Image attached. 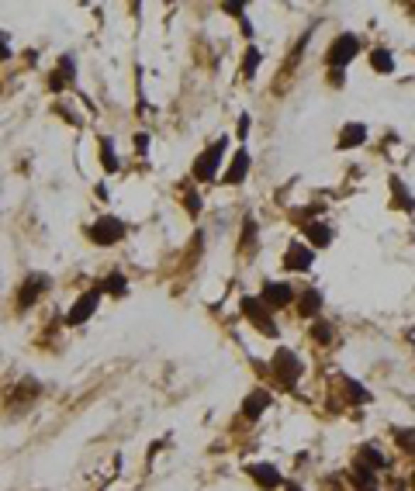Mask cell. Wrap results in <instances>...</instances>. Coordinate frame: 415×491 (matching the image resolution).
<instances>
[{
	"label": "cell",
	"mask_w": 415,
	"mask_h": 491,
	"mask_svg": "<svg viewBox=\"0 0 415 491\" xmlns=\"http://www.w3.org/2000/svg\"><path fill=\"white\" fill-rule=\"evenodd\" d=\"M266 374H270L281 388H298V381H301V374H305V363H301V357H298L294 350L281 346V350L274 353V360L266 363Z\"/></svg>",
	"instance_id": "cell-1"
},
{
	"label": "cell",
	"mask_w": 415,
	"mask_h": 491,
	"mask_svg": "<svg viewBox=\"0 0 415 491\" xmlns=\"http://www.w3.org/2000/svg\"><path fill=\"white\" fill-rule=\"evenodd\" d=\"M225 149H229V139L222 135V139H215L211 142V149H205V153L194 159V170H190V177L198 183H211L215 177H218V166H222V159H225Z\"/></svg>",
	"instance_id": "cell-2"
},
{
	"label": "cell",
	"mask_w": 415,
	"mask_h": 491,
	"mask_svg": "<svg viewBox=\"0 0 415 491\" xmlns=\"http://www.w3.org/2000/svg\"><path fill=\"white\" fill-rule=\"evenodd\" d=\"M239 308H242V315H246V322H253V329H259L263 336H270V339H277L281 336V329H277V322H274V311L266 308L259 298H242L239 301Z\"/></svg>",
	"instance_id": "cell-3"
},
{
	"label": "cell",
	"mask_w": 415,
	"mask_h": 491,
	"mask_svg": "<svg viewBox=\"0 0 415 491\" xmlns=\"http://www.w3.org/2000/svg\"><path fill=\"white\" fill-rule=\"evenodd\" d=\"M87 235H90L94 246H114V242H122V239L129 235V225H125L118 215H101V218L87 229Z\"/></svg>",
	"instance_id": "cell-4"
},
{
	"label": "cell",
	"mask_w": 415,
	"mask_h": 491,
	"mask_svg": "<svg viewBox=\"0 0 415 491\" xmlns=\"http://www.w3.org/2000/svg\"><path fill=\"white\" fill-rule=\"evenodd\" d=\"M357 55H360V38L346 31V35H336V38H333V45L325 52V63H329L333 70H343V66H350Z\"/></svg>",
	"instance_id": "cell-5"
},
{
	"label": "cell",
	"mask_w": 415,
	"mask_h": 491,
	"mask_svg": "<svg viewBox=\"0 0 415 491\" xmlns=\"http://www.w3.org/2000/svg\"><path fill=\"white\" fill-rule=\"evenodd\" d=\"M101 305V287H90V291H83L77 301H73V308L66 311V325H83L94 311Z\"/></svg>",
	"instance_id": "cell-6"
},
{
	"label": "cell",
	"mask_w": 415,
	"mask_h": 491,
	"mask_svg": "<svg viewBox=\"0 0 415 491\" xmlns=\"http://www.w3.org/2000/svg\"><path fill=\"white\" fill-rule=\"evenodd\" d=\"M294 298H298V291H294L291 284H284V281H266V284H263V291H259V301H263V305H266L270 311L287 308Z\"/></svg>",
	"instance_id": "cell-7"
},
{
	"label": "cell",
	"mask_w": 415,
	"mask_h": 491,
	"mask_svg": "<svg viewBox=\"0 0 415 491\" xmlns=\"http://www.w3.org/2000/svg\"><path fill=\"white\" fill-rule=\"evenodd\" d=\"M246 474L257 481V488L263 491H277V488H284V477H281V470L274 464H266V460H253V464L246 467Z\"/></svg>",
	"instance_id": "cell-8"
},
{
	"label": "cell",
	"mask_w": 415,
	"mask_h": 491,
	"mask_svg": "<svg viewBox=\"0 0 415 491\" xmlns=\"http://www.w3.org/2000/svg\"><path fill=\"white\" fill-rule=\"evenodd\" d=\"M270 405H274V394H270V391H263V388H257V391H249V394L242 398V409H239V415H242L246 422H259V419L266 415Z\"/></svg>",
	"instance_id": "cell-9"
},
{
	"label": "cell",
	"mask_w": 415,
	"mask_h": 491,
	"mask_svg": "<svg viewBox=\"0 0 415 491\" xmlns=\"http://www.w3.org/2000/svg\"><path fill=\"white\" fill-rule=\"evenodd\" d=\"M49 287H52L49 274H31L25 284H21V291H18V308L28 311L35 301H38V298H42V294H45V291H49Z\"/></svg>",
	"instance_id": "cell-10"
},
{
	"label": "cell",
	"mask_w": 415,
	"mask_h": 491,
	"mask_svg": "<svg viewBox=\"0 0 415 491\" xmlns=\"http://www.w3.org/2000/svg\"><path fill=\"white\" fill-rule=\"evenodd\" d=\"M311 263H315V249H308L305 242H291L284 253V270H294V274H308Z\"/></svg>",
	"instance_id": "cell-11"
},
{
	"label": "cell",
	"mask_w": 415,
	"mask_h": 491,
	"mask_svg": "<svg viewBox=\"0 0 415 491\" xmlns=\"http://www.w3.org/2000/svg\"><path fill=\"white\" fill-rule=\"evenodd\" d=\"M246 177H249V153L246 149H235V156L229 159V170L222 173V183L239 187V183H246Z\"/></svg>",
	"instance_id": "cell-12"
},
{
	"label": "cell",
	"mask_w": 415,
	"mask_h": 491,
	"mask_svg": "<svg viewBox=\"0 0 415 491\" xmlns=\"http://www.w3.org/2000/svg\"><path fill=\"white\" fill-rule=\"evenodd\" d=\"M357 467H367V470H374V474H381V470H388L391 460L374 446V443H363L360 450H357V460H353Z\"/></svg>",
	"instance_id": "cell-13"
},
{
	"label": "cell",
	"mask_w": 415,
	"mask_h": 491,
	"mask_svg": "<svg viewBox=\"0 0 415 491\" xmlns=\"http://www.w3.org/2000/svg\"><path fill=\"white\" fill-rule=\"evenodd\" d=\"M294 305H298V315H301V318H318V311H322V294H318L315 287H308V291H298Z\"/></svg>",
	"instance_id": "cell-14"
},
{
	"label": "cell",
	"mask_w": 415,
	"mask_h": 491,
	"mask_svg": "<svg viewBox=\"0 0 415 491\" xmlns=\"http://www.w3.org/2000/svg\"><path fill=\"white\" fill-rule=\"evenodd\" d=\"M305 239H308V249H329L333 246V229L325 222H311V225H305Z\"/></svg>",
	"instance_id": "cell-15"
},
{
	"label": "cell",
	"mask_w": 415,
	"mask_h": 491,
	"mask_svg": "<svg viewBox=\"0 0 415 491\" xmlns=\"http://www.w3.org/2000/svg\"><path fill=\"white\" fill-rule=\"evenodd\" d=\"M367 142V125H360V122H350V125H343V131H339V149H357V146H363Z\"/></svg>",
	"instance_id": "cell-16"
},
{
	"label": "cell",
	"mask_w": 415,
	"mask_h": 491,
	"mask_svg": "<svg viewBox=\"0 0 415 491\" xmlns=\"http://www.w3.org/2000/svg\"><path fill=\"white\" fill-rule=\"evenodd\" d=\"M97 287H101V294H111V298H125V294H129V281H125V274H122V270L107 274Z\"/></svg>",
	"instance_id": "cell-17"
},
{
	"label": "cell",
	"mask_w": 415,
	"mask_h": 491,
	"mask_svg": "<svg viewBox=\"0 0 415 491\" xmlns=\"http://www.w3.org/2000/svg\"><path fill=\"white\" fill-rule=\"evenodd\" d=\"M370 70H374V73H381V77L394 73V55H391V49L377 45V49L370 52Z\"/></svg>",
	"instance_id": "cell-18"
},
{
	"label": "cell",
	"mask_w": 415,
	"mask_h": 491,
	"mask_svg": "<svg viewBox=\"0 0 415 491\" xmlns=\"http://www.w3.org/2000/svg\"><path fill=\"white\" fill-rule=\"evenodd\" d=\"M311 339H315V342H322V346H329V342L336 339V329H333V322H322V318H318V322L311 325Z\"/></svg>",
	"instance_id": "cell-19"
},
{
	"label": "cell",
	"mask_w": 415,
	"mask_h": 491,
	"mask_svg": "<svg viewBox=\"0 0 415 491\" xmlns=\"http://www.w3.org/2000/svg\"><path fill=\"white\" fill-rule=\"evenodd\" d=\"M343 391H346V394L353 398V405H363V401L370 398V391L363 388V384H357L353 377H346V374H343Z\"/></svg>",
	"instance_id": "cell-20"
},
{
	"label": "cell",
	"mask_w": 415,
	"mask_h": 491,
	"mask_svg": "<svg viewBox=\"0 0 415 491\" xmlns=\"http://www.w3.org/2000/svg\"><path fill=\"white\" fill-rule=\"evenodd\" d=\"M394 443H398L401 453L415 457V429H394Z\"/></svg>",
	"instance_id": "cell-21"
},
{
	"label": "cell",
	"mask_w": 415,
	"mask_h": 491,
	"mask_svg": "<svg viewBox=\"0 0 415 491\" xmlns=\"http://www.w3.org/2000/svg\"><path fill=\"white\" fill-rule=\"evenodd\" d=\"M101 163L107 173H114L122 163H118V156H114V146H111V139H101Z\"/></svg>",
	"instance_id": "cell-22"
},
{
	"label": "cell",
	"mask_w": 415,
	"mask_h": 491,
	"mask_svg": "<svg viewBox=\"0 0 415 491\" xmlns=\"http://www.w3.org/2000/svg\"><path fill=\"white\" fill-rule=\"evenodd\" d=\"M391 190H394V198H398V201L405 205V211H415V198L409 194V187L398 180V177H391Z\"/></svg>",
	"instance_id": "cell-23"
},
{
	"label": "cell",
	"mask_w": 415,
	"mask_h": 491,
	"mask_svg": "<svg viewBox=\"0 0 415 491\" xmlns=\"http://www.w3.org/2000/svg\"><path fill=\"white\" fill-rule=\"evenodd\" d=\"M257 66H259V49H257V45H249L246 55H242V77L249 80L253 73H257Z\"/></svg>",
	"instance_id": "cell-24"
},
{
	"label": "cell",
	"mask_w": 415,
	"mask_h": 491,
	"mask_svg": "<svg viewBox=\"0 0 415 491\" xmlns=\"http://www.w3.org/2000/svg\"><path fill=\"white\" fill-rule=\"evenodd\" d=\"M253 242H257V222L246 218V225H242V249H253Z\"/></svg>",
	"instance_id": "cell-25"
},
{
	"label": "cell",
	"mask_w": 415,
	"mask_h": 491,
	"mask_svg": "<svg viewBox=\"0 0 415 491\" xmlns=\"http://www.w3.org/2000/svg\"><path fill=\"white\" fill-rule=\"evenodd\" d=\"M73 70H77V63H73V55H63V59H59V73H63V77L70 80V83L77 80V73H73Z\"/></svg>",
	"instance_id": "cell-26"
},
{
	"label": "cell",
	"mask_w": 415,
	"mask_h": 491,
	"mask_svg": "<svg viewBox=\"0 0 415 491\" xmlns=\"http://www.w3.org/2000/svg\"><path fill=\"white\" fill-rule=\"evenodd\" d=\"M63 87H70V80H66L63 73H59V70H55V73L49 77V90H63Z\"/></svg>",
	"instance_id": "cell-27"
},
{
	"label": "cell",
	"mask_w": 415,
	"mask_h": 491,
	"mask_svg": "<svg viewBox=\"0 0 415 491\" xmlns=\"http://www.w3.org/2000/svg\"><path fill=\"white\" fill-rule=\"evenodd\" d=\"M183 205H187L190 215H198V211H201V198H198V194H187V198H183Z\"/></svg>",
	"instance_id": "cell-28"
},
{
	"label": "cell",
	"mask_w": 415,
	"mask_h": 491,
	"mask_svg": "<svg viewBox=\"0 0 415 491\" xmlns=\"http://www.w3.org/2000/svg\"><path fill=\"white\" fill-rule=\"evenodd\" d=\"M246 131H249V114H242V118H239V135H246Z\"/></svg>",
	"instance_id": "cell-29"
},
{
	"label": "cell",
	"mask_w": 415,
	"mask_h": 491,
	"mask_svg": "<svg viewBox=\"0 0 415 491\" xmlns=\"http://www.w3.org/2000/svg\"><path fill=\"white\" fill-rule=\"evenodd\" d=\"M146 142H149L146 135H135V149H139V153H146Z\"/></svg>",
	"instance_id": "cell-30"
},
{
	"label": "cell",
	"mask_w": 415,
	"mask_h": 491,
	"mask_svg": "<svg viewBox=\"0 0 415 491\" xmlns=\"http://www.w3.org/2000/svg\"><path fill=\"white\" fill-rule=\"evenodd\" d=\"M0 59H11V49H7V42L0 38Z\"/></svg>",
	"instance_id": "cell-31"
},
{
	"label": "cell",
	"mask_w": 415,
	"mask_h": 491,
	"mask_svg": "<svg viewBox=\"0 0 415 491\" xmlns=\"http://www.w3.org/2000/svg\"><path fill=\"white\" fill-rule=\"evenodd\" d=\"M284 491H305L301 485H284Z\"/></svg>",
	"instance_id": "cell-32"
},
{
	"label": "cell",
	"mask_w": 415,
	"mask_h": 491,
	"mask_svg": "<svg viewBox=\"0 0 415 491\" xmlns=\"http://www.w3.org/2000/svg\"><path fill=\"white\" fill-rule=\"evenodd\" d=\"M405 485H409V488L415 491V470H412V477H409V481H405Z\"/></svg>",
	"instance_id": "cell-33"
},
{
	"label": "cell",
	"mask_w": 415,
	"mask_h": 491,
	"mask_svg": "<svg viewBox=\"0 0 415 491\" xmlns=\"http://www.w3.org/2000/svg\"><path fill=\"white\" fill-rule=\"evenodd\" d=\"M367 491H381V488H367Z\"/></svg>",
	"instance_id": "cell-34"
}]
</instances>
